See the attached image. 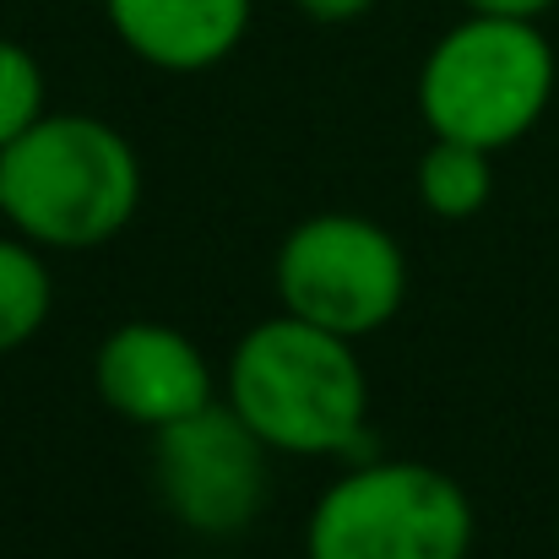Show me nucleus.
Masks as SVG:
<instances>
[{
  "label": "nucleus",
  "instance_id": "f257e3e1",
  "mask_svg": "<svg viewBox=\"0 0 559 559\" xmlns=\"http://www.w3.org/2000/svg\"><path fill=\"white\" fill-rule=\"evenodd\" d=\"M228 407L283 456H343L365 445L370 385L348 337L283 310L239 337Z\"/></svg>",
  "mask_w": 559,
  "mask_h": 559
},
{
  "label": "nucleus",
  "instance_id": "f03ea898",
  "mask_svg": "<svg viewBox=\"0 0 559 559\" xmlns=\"http://www.w3.org/2000/svg\"><path fill=\"white\" fill-rule=\"evenodd\" d=\"M142 206L136 147L93 115H44L0 147V217L49 250H98Z\"/></svg>",
  "mask_w": 559,
  "mask_h": 559
},
{
  "label": "nucleus",
  "instance_id": "7ed1b4c3",
  "mask_svg": "<svg viewBox=\"0 0 559 559\" xmlns=\"http://www.w3.org/2000/svg\"><path fill=\"white\" fill-rule=\"evenodd\" d=\"M555 76V44L538 22L467 11V22H456L424 55L418 115L429 136H456L500 153L549 115Z\"/></svg>",
  "mask_w": 559,
  "mask_h": 559
},
{
  "label": "nucleus",
  "instance_id": "20e7f679",
  "mask_svg": "<svg viewBox=\"0 0 559 559\" xmlns=\"http://www.w3.org/2000/svg\"><path fill=\"white\" fill-rule=\"evenodd\" d=\"M473 506L429 462H365L343 473L305 527L310 559H467Z\"/></svg>",
  "mask_w": 559,
  "mask_h": 559
},
{
  "label": "nucleus",
  "instance_id": "39448f33",
  "mask_svg": "<svg viewBox=\"0 0 559 559\" xmlns=\"http://www.w3.org/2000/svg\"><path fill=\"white\" fill-rule=\"evenodd\" d=\"M277 299L288 316L359 343L380 332L407 299L402 245L354 212L305 217L277 245Z\"/></svg>",
  "mask_w": 559,
  "mask_h": 559
},
{
  "label": "nucleus",
  "instance_id": "423d86ee",
  "mask_svg": "<svg viewBox=\"0 0 559 559\" xmlns=\"http://www.w3.org/2000/svg\"><path fill=\"white\" fill-rule=\"evenodd\" d=\"M266 456L272 445L228 402H206L158 429V495L190 533L228 538L250 527L272 495Z\"/></svg>",
  "mask_w": 559,
  "mask_h": 559
},
{
  "label": "nucleus",
  "instance_id": "0eeeda50",
  "mask_svg": "<svg viewBox=\"0 0 559 559\" xmlns=\"http://www.w3.org/2000/svg\"><path fill=\"white\" fill-rule=\"evenodd\" d=\"M93 385L109 413H120L136 429H164L175 418L201 413L212 396V365L186 332L164 321H126L98 343Z\"/></svg>",
  "mask_w": 559,
  "mask_h": 559
},
{
  "label": "nucleus",
  "instance_id": "6e6552de",
  "mask_svg": "<svg viewBox=\"0 0 559 559\" xmlns=\"http://www.w3.org/2000/svg\"><path fill=\"white\" fill-rule=\"evenodd\" d=\"M115 38L158 71H212L250 27V0H104Z\"/></svg>",
  "mask_w": 559,
  "mask_h": 559
},
{
  "label": "nucleus",
  "instance_id": "1a4fd4ad",
  "mask_svg": "<svg viewBox=\"0 0 559 559\" xmlns=\"http://www.w3.org/2000/svg\"><path fill=\"white\" fill-rule=\"evenodd\" d=\"M495 153L473 147V142H456V136H435L418 158V201L445 217V223H462V217H478L495 195Z\"/></svg>",
  "mask_w": 559,
  "mask_h": 559
},
{
  "label": "nucleus",
  "instance_id": "9d476101",
  "mask_svg": "<svg viewBox=\"0 0 559 559\" xmlns=\"http://www.w3.org/2000/svg\"><path fill=\"white\" fill-rule=\"evenodd\" d=\"M49 305H55V283L38 245H27L22 234L16 239L0 234V354L33 343L49 321Z\"/></svg>",
  "mask_w": 559,
  "mask_h": 559
},
{
  "label": "nucleus",
  "instance_id": "9b49d317",
  "mask_svg": "<svg viewBox=\"0 0 559 559\" xmlns=\"http://www.w3.org/2000/svg\"><path fill=\"white\" fill-rule=\"evenodd\" d=\"M44 115V66L16 38H0V147H11Z\"/></svg>",
  "mask_w": 559,
  "mask_h": 559
},
{
  "label": "nucleus",
  "instance_id": "f8f14e48",
  "mask_svg": "<svg viewBox=\"0 0 559 559\" xmlns=\"http://www.w3.org/2000/svg\"><path fill=\"white\" fill-rule=\"evenodd\" d=\"M467 11H478V16H516V22H538V16H549L559 0H462Z\"/></svg>",
  "mask_w": 559,
  "mask_h": 559
},
{
  "label": "nucleus",
  "instance_id": "ddd939ff",
  "mask_svg": "<svg viewBox=\"0 0 559 559\" xmlns=\"http://www.w3.org/2000/svg\"><path fill=\"white\" fill-rule=\"evenodd\" d=\"M294 5H299L310 22H326V27H332V22H354V16H365L374 0H294Z\"/></svg>",
  "mask_w": 559,
  "mask_h": 559
},
{
  "label": "nucleus",
  "instance_id": "4468645a",
  "mask_svg": "<svg viewBox=\"0 0 559 559\" xmlns=\"http://www.w3.org/2000/svg\"><path fill=\"white\" fill-rule=\"evenodd\" d=\"M555 533H559V527H555Z\"/></svg>",
  "mask_w": 559,
  "mask_h": 559
}]
</instances>
